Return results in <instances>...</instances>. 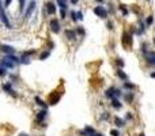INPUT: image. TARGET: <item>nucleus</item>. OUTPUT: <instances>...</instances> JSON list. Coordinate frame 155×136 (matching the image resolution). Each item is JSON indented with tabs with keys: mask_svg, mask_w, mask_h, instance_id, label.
Wrapping results in <instances>:
<instances>
[{
	"mask_svg": "<svg viewBox=\"0 0 155 136\" xmlns=\"http://www.w3.org/2000/svg\"><path fill=\"white\" fill-rule=\"evenodd\" d=\"M93 133H95V131H94V128H91V127H86L84 131H82L83 136H91Z\"/></svg>",
	"mask_w": 155,
	"mask_h": 136,
	"instance_id": "9b49d317",
	"label": "nucleus"
},
{
	"mask_svg": "<svg viewBox=\"0 0 155 136\" xmlns=\"http://www.w3.org/2000/svg\"><path fill=\"white\" fill-rule=\"evenodd\" d=\"M49 54H50V52H49V51L44 52V53H42L41 56H40V60H45V59H46V57H48V56H49Z\"/></svg>",
	"mask_w": 155,
	"mask_h": 136,
	"instance_id": "4be33fe9",
	"label": "nucleus"
},
{
	"mask_svg": "<svg viewBox=\"0 0 155 136\" xmlns=\"http://www.w3.org/2000/svg\"><path fill=\"white\" fill-rule=\"evenodd\" d=\"M11 3H12V0H4V7H10Z\"/></svg>",
	"mask_w": 155,
	"mask_h": 136,
	"instance_id": "c756f323",
	"label": "nucleus"
},
{
	"mask_svg": "<svg viewBox=\"0 0 155 136\" xmlns=\"http://www.w3.org/2000/svg\"><path fill=\"white\" fill-rule=\"evenodd\" d=\"M124 87L125 88H135V86L131 85V83H128V82H125V83H124Z\"/></svg>",
	"mask_w": 155,
	"mask_h": 136,
	"instance_id": "a878e982",
	"label": "nucleus"
},
{
	"mask_svg": "<svg viewBox=\"0 0 155 136\" xmlns=\"http://www.w3.org/2000/svg\"><path fill=\"white\" fill-rule=\"evenodd\" d=\"M114 122H116L118 127H124L125 125V121L124 120H121V119H118V117H114Z\"/></svg>",
	"mask_w": 155,
	"mask_h": 136,
	"instance_id": "f3484780",
	"label": "nucleus"
},
{
	"mask_svg": "<svg viewBox=\"0 0 155 136\" xmlns=\"http://www.w3.org/2000/svg\"><path fill=\"white\" fill-rule=\"evenodd\" d=\"M0 19H1V22H3L4 25H6V27L11 29L10 19H8V17L6 15V12H4V6H0Z\"/></svg>",
	"mask_w": 155,
	"mask_h": 136,
	"instance_id": "20e7f679",
	"label": "nucleus"
},
{
	"mask_svg": "<svg viewBox=\"0 0 155 136\" xmlns=\"http://www.w3.org/2000/svg\"><path fill=\"white\" fill-rule=\"evenodd\" d=\"M151 76H152V78H155V72H152V74H151Z\"/></svg>",
	"mask_w": 155,
	"mask_h": 136,
	"instance_id": "f704fd0d",
	"label": "nucleus"
},
{
	"mask_svg": "<svg viewBox=\"0 0 155 136\" xmlns=\"http://www.w3.org/2000/svg\"><path fill=\"white\" fill-rule=\"evenodd\" d=\"M45 119H46V109H44L42 112H38V113H37V120H38V122L44 121Z\"/></svg>",
	"mask_w": 155,
	"mask_h": 136,
	"instance_id": "f8f14e48",
	"label": "nucleus"
},
{
	"mask_svg": "<svg viewBox=\"0 0 155 136\" xmlns=\"http://www.w3.org/2000/svg\"><path fill=\"white\" fill-rule=\"evenodd\" d=\"M35 102H37V105L42 106V108H44V109H46V108H48V106L45 105V103H44V102H42V101H41V99H40V98H38V97H35Z\"/></svg>",
	"mask_w": 155,
	"mask_h": 136,
	"instance_id": "6ab92c4d",
	"label": "nucleus"
},
{
	"mask_svg": "<svg viewBox=\"0 0 155 136\" xmlns=\"http://www.w3.org/2000/svg\"><path fill=\"white\" fill-rule=\"evenodd\" d=\"M45 10H46L48 15H55V14H56V6H55V3L48 1V3L45 4Z\"/></svg>",
	"mask_w": 155,
	"mask_h": 136,
	"instance_id": "423d86ee",
	"label": "nucleus"
},
{
	"mask_svg": "<svg viewBox=\"0 0 155 136\" xmlns=\"http://www.w3.org/2000/svg\"><path fill=\"white\" fill-rule=\"evenodd\" d=\"M35 7H37V1L35 0H31L30 3L27 4V8L24 10V19H29V18H31V15H33V12L35 11Z\"/></svg>",
	"mask_w": 155,
	"mask_h": 136,
	"instance_id": "f257e3e1",
	"label": "nucleus"
},
{
	"mask_svg": "<svg viewBox=\"0 0 155 136\" xmlns=\"http://www.w3.org/2000/svg\"><path fill=\"white\" fill-rule=\"evenodd\" d=\"M57 1V6L63 10H67L68 8V0H56Z\"/></svg>",
	"mask_w": 155,
	"mask_h": 136,
	"instance_id": "ddd939ff",
	"label": "nucleus"
},
{
	"mask_svg": "<svg viewBox=\"0 0 155 136\" xmlns=\"http://www.w3.org/2000/svg\"><path fill=\"white\" fill-rule=\"evenodd\" d=\"M110 135L112 136H120V133H118V131H116V129H112V131H110Z\"/></svg>",
	"mask_w": 155,
	"mask_h": 136,
	"instance_id": "c85d7f7f",
	"label": "nucleus"
},
{
	"mask_svg": "<svg viewBox=\"0 0 155 136\" xmlns=\"http://www.w3.org/2000/svg\"><path fill=\"white\" fill-rule=\"evenodd\" d=\"M0 65H1L3 68H6V69H7V68H14V67H15V63H14V61H11L10 59L4 57L3 60L0 61Z\"/></svg>",
	"mask_w": 155,
	"mask_h": 136,
	"instance_id": "39448f33",
	"label": "nucleus"
},
{
	"mask_svg": "<svg viewBox=\"0 0 155 136\" xmlns=\"http://www.w3.org/2000/svg\"><path fill=\"white\" fill-rule=\"evenodd\" d=\"M112 106H113V108H116V109H120L121 108V103L118 102L117 98H112Z\"/></svg>",
	"mask_w": 155,
	"mask_h": 136,
	"instance_id": "2eb2a0df",
	"label": "nucleus"
},
{
	"mask_svg": "<svg viewBox=\"0 0 155 136\" xmlns=\"http://www.w3.org/2000/svg\"><path fill=\"white\" fill-rule=\"evenodd\" d=\"M91 136H102V135H99V133H97V135H95V133H93Z\"/></svg>",
	"mask_w": 155,
	"mask_h": 136,
	"instance_id": "72a5a7b5",
	"label": "nucleus"
},
{
	"mask_svg": "<svg viewBox=\"0 0 155 136\" xmlns=\"http://www.w3.org/2000/svg\"><path fill=\"white\" fill-rule=\"evenodd\" d=\"M107 29H113V23H112V22H107Z\"/></svg>",
	"mask_w": 155,
	"mask_h": 136,
	"instance_id": "2f4dec72",
	"label": "nucleus"
},
{
	"mask_svg": "<svg viewBox=\"0 0 155 136\" xmlns=\"http://www.w3.org/2000/svg\"><path fill=\"white\" fill-rule=\"evenodd\" d=\"M1 51H3L4 53H7V54H14L15 53V49L12 46H8V45H3V46H1Z\"/></svg>",
	"mask_w": 155,
	"mask_h": 136,
	"instance_id": "1a4fd4ad",
	"label": "nucleus"
},
{
	"mask_svg": "<svg viewBox=\"0 0 155 136\" xmlns=\"http://www.w3.org/2000/svg\"><path fill=\"white\" fill-rule=\"evenodd\" d=\"M24 7H26V0H19V10L23 11Z\"/></svg>",
	"mask_w": 155,
	"mask_h": 136,
	"instance_id": "aec40b11",
	"label": "nucleus"
},
{
	"mask_svg": "<svg viewBox=\"0 0 155 136\" xmlns=\"http://www.w3.org/2000/svg\"><path fill=\"white\" fill-rule=\"evenodd\" d=\"M97 3H103V1H105V0H95Z\"/></svg>",
	"mask_w": 155,
	"mask_h": 136,
	"instance_id": "473e14b6",
	"label": "nucleus"
},
{
	"mask_svg": "<svg viewBox=\"0 0 155 136\" xmlns=\"http://www.w3.org/2000/svg\"><path fill=\"white\" fill-rule=\"evenodd\" d=\"M152 23H154V17H152V15H148V17L146 18V26H151Z\"/></svg>",
	"mask_w": 155,
	"mask_h": 136,
	"instance_id": "dca6fc26",
	"label": "nucleus"
},
{
	"mask_svg": "<svg viewBox=\"0 0 155 136\" xmlns=\"http://www.w3.org/2000/svg\"><path fill=\"white\" fill-rule=\"evenodd\" d=\"M6 74H7L6 68H3L1 65H0V76H6Z\"/></svg>",
	"mask_w": 155,
	"mask_h": 136,
	"instance_id": "b1692460",
	"label": "nucleus"
},
{
	"mask_svg": "<svg viewBox=\"0 0 155 136\" xmlns=\"http://www.w3.org/2000/svg\"><path fill=\"white\" fill-rule=\"evenodd\" d=\"M3 90H4V91H7V93H10L11 95H15V91L12 90L11 83H4V85H3Z\"/></svg>",
	"mask_w": 155,
	"mask_h": 136,
	"instance_id": "9d476101",
	"label": "nucleus"
},
{
	"mask_svg": "<svg viewBox=\"0 0 155 136\" xmlns=\"http://www.w3.org/2000/svg\"><path fill=\"white\" fill-rule=\"evenodd\" d=\"M118 8H120V11H121V14H122V17H127L128 14H129V11H128V8L124 6V4H120L118 6Z\"/></svg>",
	"mask_w": 155,
	"mask_h": 136,
	"instance_id": "4468645a",
	"label": "nucleus"
},
{
	"mask_svg": "<svg viewBox=\"0 0 155 136\" xmlns=\"http://www.w3.org/2000/svg\"><path fill=\"white\" fill-rule=\"evenodd\" d=\"M117 74H118V76H120V78L122 79V80H127V75H125L124 72L121 71V69H118V71H117Z\"/></svg>",
	"mask_w": 155,
	"mask_h": 136,
	"instance_id": "412c9836",
	"label": "nucleus"
},
{
	"mask_svg": "<svg viewBox=\"0 0 155 136\" xmlns=\"http://www.w3.org/2000/svg\"><path fill=\"white\" fill-rule=\"evenodd\" d=\"M116 64H117L118 67H124V61L121 60V59H117V60H116Z\"/></svg>",
	"mask_w": 155,
	"mask_h": 136,
	"instance_id": "393cba45",
	"label": "nucleus"
},
{
	"mask_svg": "<svg viewBox=\"0 0 155 136\" xmlns=\"http://www.w3.org/2000/svg\"><path fill=\"white\" fill-rule=\"evenodd\" d=\"M69 15H71V18H72L73 22H76V20H78V17H76V12H75V11H71V14H69Z\"/></svg>",
	"mask_w": 155,
	"mask_h": 136,
	"instance_id": "5701e85b",
	"label": "nucleus"
},
{
	"mask_svg": "<svg viewBox=\"0 0 155 136\" xmlns=\"http://www.w3.org/2000/svg\"><path fill=\"white\" fill-rule=\"evenodd\" d=\"M71 1V4H73V6H76V4L79 3V0H69Z\"/></svg>",
	"mask_w": 155,
	"mask_h": 136,
	"instance_id": "7c9ffc66",
	"label": "nucleus"
},
{
	"mask_svg": "<svg viewBox=\"0 0 155 136\" xmlns=\"http://www.w3.org/2000/svg\"><path fill=\"white\" fill-rule=\"evenodd\" d=\"M76 33L80 34V35H84V30H83L82 27H78V29H76Z\"/></svg>",
	"mask_w": 155,
	"mask_h": 136,
	"instance_id": "bb28decb",
	"label": "nucleus"
},
{
	"mask_svg": "<svg viewBox=\"0 0 155 136\" xmlns=\"http://www.w3.org/2000/svg\"><path fill=\"white\" fill-rule=\"evenodd\" d=\"M124 98H125V101L132 102V99H133V94H132V93H127V94L124 95Z\"/></svg>",
	"mask_w": 155,
	"mask_h": 136,
	"instance_id": "a211bd4d",
	"label": "nucleus"
},
{
	"mask_svg": "<svg viewBox=\"0 0 155 136\" xmlns=\"http://www.w3.org/2000/svg\"><path fill=\"white\" fill-rule=\"evenodd\" d=\"M93 12L99 18H107V10L103 6H95L93 8Z\"/></svg>",
	"mask_w": 155,
	"mask_h": 136,
	"instance_id": "f03ea898",
	"label": "nucleus"
},
{
	"mask_svg": "<svg viewBox=\"0 0 155 136\" xmlns=\"http://www.w3.org/2000/svg\"><path fill=\"white\" fill-rule=\"evenodd\" d=\"M49 27H50V30L53 31V33H60V20L57 19V18H53V19L49 20Z\"/></svg>",
	"mask_w": 155,
	"mask_h": 136,
	"instance_id": "7ed1b4c3",
	"label": "nucleus"
},
{
	"mask_svg": "<svg viewBox=\"0 0 155 136\" xmlns=\"http://www.w3.org/2000/svg\"><path fill=\"white\" fill-rule=\"evenodd\" d=\"M65 35H67V38L68 40H75L76 38V31L75 30H71V29H67L65 30Z\"/></svg>",
	"mask_w": 155,
	"mask_h": 136,
	"instance_id": "6e6552de",
	"label": "nucleus"
},
{
	"mask_svg": "<svg viewBox=\"0 0 155 136\" xmlns=\"http://www.w3.org/2000/svg\"><path fill=\"white\" fill-rule=\"evenodd\" d=\"M122 44H124V46H129V45L132 44V34L131 33H124L122 34Z\"/></svg>",
	"mask_w": 155,
	"mask_h": 136,
	"instance_id": "0eeeda50",
	"label": "nucleus"
},
{
	"mask_svg": "<svg viewBox=\"0 0 155 136\" xmlns=\"http://www.w3.org/2000/svg\"><path fill=\"white\" fill-rule=\"evenodd\" d=\"M139 136H144V135H143V133H141V135H139Z\"/></svg>",
	"mask_w": 155,
	"mask_h": 136,
	"instance_id": "c9c22d12",
	"label": "nucleus"
},
{
	"mask_svg": "<svg viewBox=\"0 0 155 136\" xmlns=\"http://www.w3.org/2000/svg\"><path fill=\"white\" fill-rule=\"evenodd\" d=\"M76 17H78V19H79V20H82L83 19V12H82V11H78V12H76Z\"/></svg>",
	"mask_w": 155,
	"mask_h": 136,
	"instance_id": "cd10ccee",
	"label": "nucleus"
}]
</instances>
